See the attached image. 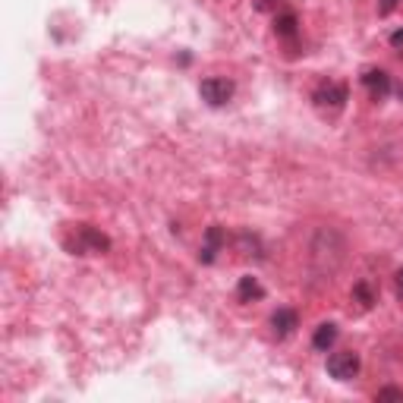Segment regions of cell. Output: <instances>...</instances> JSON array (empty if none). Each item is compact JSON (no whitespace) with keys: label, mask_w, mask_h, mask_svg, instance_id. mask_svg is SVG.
<instances>
[{"label":"cell","mask_w":403,"mask_h":403,"mask_svg":"<svg viewBox=\"0 0 403 403\" xmlns=\"http://www.w3.org/2000/svg\"><path fill=\"white\" fill-rule=\"evenodd\" d=\"M328 375L338 378V381H353L359 375V353L353 350H340L328 356Z\"/></svg>","instance_id":"1"},{"label":"cell","mask_w":403,"mask_h":403,"mask_svg":"<svg viewBox=\"0 0 403 403\" xmlns=\"http://www.w3.org/2000/svg\"><path fill=\"white\" fill-rule=\"evenodd\" d=\"M347 86L344 82H331V79H324L322 86L312 92V101H315L318 107H324V111H340V107L347 104Z\"/></svg>","instance_id":"2"},{"label":"cell","mask_w":403,"mask_h":403,"mask_svg":"<svg viewBox=\"0 0 403 403\" xmlns=\"http://www.w3.org/2000/svg\"><path fill=\"white\" fill-rule=\"evenodd\" d=\"M198 92H202V98H205L212 107H224L227 101L233 98V82L221 79V76H212V79H202Z\"/></svg>","instance_id":"3"},{"label":"cell","mask_w":403,"mask_h":403,"mask_svg":"<svg viewBox=\"0 0 403 403\" xmlns=\"http://www.w3.org/2000/svg\"><path fill=\"white\" fill-rule=\"evenodd\" d=\"M70 249H73L76 255H86V252H107V249H111V239H107L101 230H95V227L82 224L79 227V239L70 243Z\"/></svg>","instance_id":"4"},{"label":"cell","mask_w":403,"mask_h":403,"mask_svg":"<svg viewBox=\"0 0 403 403\" xmlns=\"http://www.w3.org/2000/svg\"><path fill=\"white\" fill-rule=\"evenodd\" d=\"M363 86L372 92V98L381 101L384 95L390 92V76L384 73V70H365V73H363Z\"/></svg>","instance_id":"5"},{"label":"cell","mask_w":403,"mask_h":403,"mask_svg":"<svg viewBox=\"0 0 403 403\" xmlns=\"http://www.w3.org/2000/svg\"><path fill=\"white\" fill-rule=\"evenodd\" d=\"M227 243V237H224V230H221L218 224L214 227H208L205 230V246H202V252H198V262H205V264H212L214 262V255H218V249Z\"/></svg>","instance_id":"6"},{"label":"cell","mask_w":403,"mask_h":403,"mask_svg":"<svg viewBox=\"0 0 403 403\" xmlns=\"http://www.w3.org/2000/svg\"><path fill=\"white\" fill-rule=\"evenodd\" d=\"M271 328H274V334H278V338H287V334H293V331L299 328L297 312H293V309H278V312L271 315Z\"/></svg>","instance_id":"7"},{"label":"cell","mask_w":403,"mask_h":403,"mask_svg":"<svg viewBox=\"0 0 403 403\" xmlns=\"http://www.w3.org/2000/svg\"><path fill=\"white\" fill-rule=\"evenodd\" d=\"M334 340H338V324L324 322V324H318V328H315L312 347H315V350H328V347H334Z\"/></svg>","instance_id":"8"},{"label":"cell","mask_w":403,"mask_h":403,"mask_svg":"<svg viewBox=\"0 0 403 403\" xmlns=\"http://www.w3.org/2000/svg\"><path fill=\"white\" fill-rule=\"evenodd\" d=\"M237 297H239V303H252V299H262L264 297V287L258 284L255 278H239Z\"/></svg>","instance_id":"9"},{"label":"cell","mask_w":403,"mask_h":403,"mask_svg":"<svg viewBox=\"0 0 403 403\" xmlns=\"http://www.w3.org/2000/svg\"><path fill=\"white\" fill-rule=\"evenodd\" d=\"M274 32L284 35V38L297 35V16H293V13H280L278 19H274Z\"/></svg>","instance_id":"10"},{"label":"cell","mask_w":403,"mask_h":403,"mask_svg":"<svg viewBox=\"0 0 403 403\" xmlns=\"http://www.w3.org/2000/svg\"><path fill=\"white\" fill-rule=\"evenodd\" d=\"M353 293H356V299L365 306V309H369V306L375 303V293L369 290V284H356V287H353Z\"/></svg>","instance_id":"11"},{"label":"cell","mask_w":403,"mask_h":403,"mask_svg":"<svg viewBox=\"0 0 403 403\" xmlns=\"http://www.w3.org/2000/svg\"><path fill=\"white\" fill-rule=\"evenodd\" d=\"M378 400H403V390H397V388H381V390H378Z\"/></svg>","instance_id":"12"},{"label":"cell","mask_w":403,"mask_h":403,"mask_svg":"<svg viewBox=\"0 0 403 403\" xmlns=\"http://www.w3.org/2000/svg\"><path fill=\"white\" fill-rule=\"evenodd\" d=\"M394 7H397V0H378V13H381V16H390V13H394Z\"/></svg>","instance_id":"13"},{"label":"cell","mask_w":403,"mask_h":403,"mask_svg":"<svg viewBox=\"0 0 403 403\" xmlns=\"http://www.w3.org/2000/svg\"><path fill=\"white\" fill-rule=\"evenodd\" d=\"M390 45H394V47H403V29H400V32L390 35Z\"/></svg>","instance_id":"14"},{"label":"cell","mask_w":403,"mask_h":403,"mask_svg":"<svg viewBox=\"0 0 403 403\" xmlns=\"http://www.w3.org/2000/svg\"><path fill=\"white\" fill-rule=\"evenodd\" d=\"M397 297L403 299V268H400V271H397Z\"/></svg>","instance_id":"15"},{"label":"cell","mask_w":403,"mask_h":403,"mask_svg":"<svg viewBox=\"0 0 403 403\" xmlns=\"http://www.w3.org/2000/svg\"><path fill=\"white\" fill-rule=\"evenodd\" d=\"M268 3H271V0H258V10H268Z\"/></svg>","instance_id":"16"},{"label":"cell","mask_w":403,"mask_h":403,"mask_svg":"<svg viewBox=\"0 0 403 403\" xmlns=\"http://www.w3.org/2000/svg\"><path fill=\"white\" fill-rule=\"evenodd\" d=\"M400 98H403V88H400Z\"/></svg>","instance_id":"17"}]
</instances>
